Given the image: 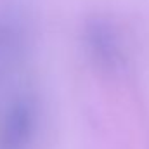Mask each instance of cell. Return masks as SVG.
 I'll return each instance as SVG.
<instances>
[{
  "instance_id": "cell-1",
  "label": "cell",
  "mask_w": 149,
  "mask_h": 149,
  "mask_svg": "<svg viewBox=\"0 0 149 149\" xmlns=\"http://www.w3.org/2000/svg\"><path fill=\"white\" fill-rule=\"evenodd\" d=\"M7 123L2 130V146L3 149H17L30 137L31 130V106L28 102H21L10 108L7 114Z\"/></svg>"
}]
</instances>
